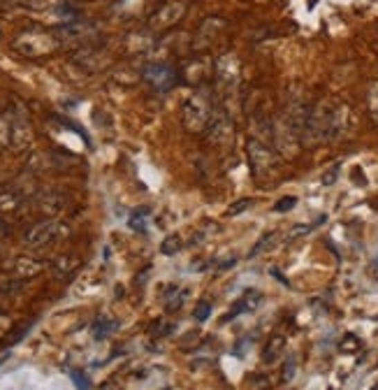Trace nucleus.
Instances as JSON below:
<instances>
[{"mask_svg":"<svg viewBox=\"0 0 378 390\" xmlns=\"http://www.w3.org/2000/svg\"><path fill=\"white\" fill-rule=\"evenodd\" d=\"M216 86V98H218V107H223L230 114V105H235L240 100V84H242V68H240V58L235 54H225L216 61L214 70V82Z\"/></svg>","mask_w":378,"mask_h":390,"instance_id":"1","label":"nucleus"},{"mask_svg":"<svg viewBox=\"0 0 378 390\" xmlns=\"http://www.w3.org/2000/svg\"><path fill=\"white\" fill-rule=\"evenodd\" d=\"M246 156L251 163V172L258 181L264 179H274L281 170V158H278V151L271 149L267 142L258 140V137H251L246 142Z\"/></svg>","mask_w":378,"mask_h":390,"instance_id":"2","label":"nucleus"},{"mask_svg":"<svg viewBox=\"0 0 378 390\" xmlns=\"http://www.w3.org/2000/svg\"><path fill=\"white\" fill-rule=\"evenodd\" d=\"M214 114V105H211V94L209 91H197L195 96H190L181 107V123L190 135H200L207 130L209 118Z\"/></svg>","mask_w":378,"mask_h":390,"instance_id":"3","label":"nucleus"},{"mask_svg":"<svg viewBox=\"0 0 378 390\" xmlns=\"http://www.w3.org/2000/svg\"><path fill=\"white\" fill-rule=\"evenodd\" d=\"M330 114H332V105H327V103L309 105L307 121H304V130H302V144L314 147V144L327 142Z\"/></svg>","mask_w":378,"mask_h":390,"instance_id":"4","label":"nucleus"},{"mask_svg":"<svg viewBox=\"0 0 378 390\" xmlns=\"http://www.w3.org/2000/svg\"><path fill=\"white\" fill-rule=\"evenodd\" d=\"M214 70L216 61L209 54H195L179 68V79L188 86H195V89H204L207 84L214 82Z\"/></svg>","mask_w":378,"mask_h":390,"instance_id":"5","label":"nucleus"},{"mask_svg":"<svg viewBox=\"0 0 378 390\" xmlns=\"http://www.w3.org/2000/svg\"><path fill=\"white\" fill-rule=\"evenodd\" d=\"M188 15V0H168L149 17V28L156 33L170 30Z\"/></svg>","mask_w":378,"mask_h":390,"instance_id":"6","label":"nucleus"},{"mask_svg":"<svg viewBox=\"0 0 378 390\" xmlns=\"http://www.w3.org/2000/svg\"><path fill=\"white\" fill-rule=\"evenodd\" d=\"M209 144L214 147H230L232 137H235V121L223 107H214V114L209 118V125L204 130Z\"/></svg>","mask_w":378,"mask_h":390,"instance_id":"7","label":"nucleus"},{"mask_svg":"<svg viewBox=\"0 0 378 390\" xmlns=\"http://www.w3.org/2000/svg\"><path fill=\"white\" fill-rule=\"evenodd\" d=\"M228 30V21L221 17H209L200 24V28L195 33L193 39V49L195 54H207V51L214 47L218 39L223 37V33Z\"/></svg>","mask_w":378,"mask_h":390,"instance_id":"8","label":"nucleus"},{"mask_svg":"<svg viewBox=\"0 0 378 390\" xmlns=\"http://www.w3.org/2000/svg\"><path fill=\"white\" fill-rule=\"evenodd\" d=\"M142 79L147 82L154 91H165L174 89V84L179 82V70L170 63H149L142 70Z\"/></svg>","mask_w":378,"mask_h":390,"instance_id":"9","label":"nucleus"},{"mask_svg":"<svg viewBox=\"0 0 378 390\" xmlns=\"http://www.w3.org/2000/svg\"><path fill=\"white\" fill-rule=\"evenodd\" d=\"M348 130V107L346 105H332V114H330V130H327V142H334L343 137Z\"/></svg>","mask_w":378,"mask_h":390,"instance_id":"10","label":"nucleus"},{"mask_svg":"<svg viewBox=\"0 0 378 390\" xmlns=\"http://www.w3.org/2000/svg\"><path fill=\"white\" fill-rule=\"evenodd\" d=\"M262 305V293H258V290L249 288L246 293H244V297L240 302L235 305V309H232V314L228 316V319H232V316H240L244 312H255L258 307Z\"/></svg>","mask_w":378,"mask_h":390,"instance_id":"11","label":"nucleus"},{"mask_svg":"<svg viewBox=\"0 0 378 390\" xmlns=\"http://www.w3.org/2000/svg\"><path fill=\"white\" fill-rule=\"evenodd\" d=\"M283 351H286V337H281V335L269 337V342L264 344V348H262V362L271 365V362H276L281 358Z\"/></svg>","mask_w":378,"mask_h":390,"instance_id":"12","label":"nucleus"},{"mask_svg":"<svg viewBox=\"0 0 378 390\" xmlns=\"http://www.w3.org/2000/svg\"><path fill=\"white\" fill-rule=\"evenodd\" d=\"M56 228H58L56 223H42V226H37L28 237H26V242L33 244V247H37V244L51 240V237H54V230H56Z\"/></svg>","mask_w":378,"mask_h":390,"instance_id":"13","label":"nucleus"},{"mask_svg":"<svg viewBox=\"0 0 378 390\" xmlns=\"http://www.w3.org/2000/svg\"><path fill=\"white\" fill-rule=\"evenodd\" d=\"M367 109L371 121L378 125V82H371L367 89Z\"/></svg>","mask_w":378,"mask_h":390,"instance_id":"14","label":"nucleus"},{"mask_svg":"<svg viewBox=\"0 0 378 390\" xmlns=\"http://www.w3.org/2000/svg\"><path fill=\"white\" fill-rule=\"evenodd\" d=\"M276 233H264L262 237H260V240H258L255 242V247L253 249H251V254H249V258H253V256H260L262 254V251L264 249H269L271 247V244H274L276 242Z\"/></svg>","mask_w":378,"mask_h":390,"instance_id":"15","label":"nucleus"},{"mask_svg":"<svg viewBox=\"0 0 378 390\" xmlns=\"http://www.w3.org/2000/svg\"><path fill=\"white\" fill-rule=\"evenodd\" d=\"M179 249H181V237H179V235H170V237H165L163 244H161V251H163L165 256H174Z\"/></svg>","mask_w":378,"mask_h":390,"instance_id":"16","label":"nucleus"},{"mask_svg":"<svg viewBox=\"0 0 378 390\" xmlns=\"http://www.w3.org/2000/svg\"><path fill=\"white\" fill-rule=\"evenodd\" d=\"M251 207H253V200H249V197H242V200L232 202L225 214H228V216H240V214H244L246 209H251Z\"/></svg>","mask_w":378,"mask_h":390,"instance_id":"17","label":"nucleus"},{"mask_svg":"<svg viewBox=\"0 0 378 390\" xmlns=\"http://www.w3.org/2000/svg\"><path fill=\"white\" fill-rule=\"evenodd\" d=\"M116 330V323H111V321H98L96 323V328H93V333H96L98 339H105V337H109L111 333Z\"/></svg>","mask_w":378,"mask_h":390,"instance_id":"18","label":"nucleus"},{"mask_svg":"<svg viewBox=\"0 0 378 390\" xmlns=\"http://www.w3.org/2000/svg\"><path fill=\"white\" fill-rule=\"evenodd\" d=\"M295 369H297V358H295V355H290V358L286 360V365H283L281 379H283V381H290V379L295 376Z\"/></svg>","mask_w":378,"mask_h":390,"instance_id":"19","label":"nucleus"},{"mask_svg":"<svg viewBox=\"0 0 378 390\" xmlns=\"http://www.w3.org/2000/svg\"><path fill=\"white\" fill-rule=\"evenodd\" d=\"M297 204V197H281V200H278L276 204H274V211L276 214H283V211H290Z\"/></svg>","mask_w":378,"mask_h":390,"instance_id":"20","label":"nucleus"},{"mask_svg":"<svg viewBox=\"0 0 378 390\" xmlns=\"http://www.w3.org/2000/svg\"><path fill=\"white\" fill-rule=\"evenodd\" d=\"M70 376H72V381H75V386L79 390H91V383H89V379H86V374L77 372V369H72Z\"/></svg>","mask_w":378,"mask_h":390,"instance_id":"21","label":"nucleus"},{"mask_svg":"<svg viewBox=\"0 0 378 390\" xmlns=\"http://www.w3.org/2000/svg\"><path fill=\"white\" fill-rule=\"evenodd\" d=\"M209 314H211V305H209V302H200V305H197V309H195V321L204 323V321L209 319Z\"/></svg>","mask_w":378,"mask_h":390,"instance_id":"22","label":"nucleus"},{"mask_svg":"<svg viewBox=\"0 0 378 390\" xmlns=\"http://www.w3.org/2000/svg\"><path fill=\"white\" fill-rule=\"evenodd\" d=\"M130 228L139 230V233H144V230H147V226H144V214H142V211H135V216L130 219Z\"/></svg>","mask_w":378,"mask_h":390,"instance_id":"23","label":"nucleus"},{"mask_svg":"<svg viewBox=\"0 0 378 390\" xmlns=\"http://www.w3.org/2000/svg\"><path fill=\"white\" fill-rule=\"evenodd\" d=\"M336 175H339V165H334V168L330 170V172H325V177H323L325 186H332V184L336 181Z\"/></svg>","mask_w":378,"mask_h":390,"instance_id":"24","label":"nucleus"},{"mask_svg":"<svg viewBox=\"0 0 378 390\" xmlns=\"http://www.w3.org/2000/svg\"><path fill=\"white\" fill-rule=\"evenodd\" d=\"M235 258H228V260H223L221 265H218V269H221V272H225V269H230V267H235Z\"/></svg>","mask_w":378,"mask_h":390,"instance_id":"25","label":"nucleus"},{"mask_svg":"<svg viewBox=\"0 0 378 390\" xmlns=\"http://www.w3.org/2000/svg\"><path fill=\"white\" fill-rule=\"evenodd\" d=\"M307 233H309V226H297L290 237H293V240H295V237H302V235H307Z\"/></svg>","mask_w":378,"mask_h":390,"instance_id":"26","label":"nucleus"},{"mask_svg":"<svg viewBox=\"0 0 378 390\" xmlns=\"http://www.w3.org/2000/svg\"><path fill=\"white\" fill-rule=\"evenodd\" d=\"M271 274H274V276H276V279H278V281H281V283H286V286H288V279H286V276H283L281 272H278V269H271Z\"/></svg>","mask_w":378,"mask_h":390,"instance_id":"27","label":"nucleus"},{"mask_svg":"<svg viewBox=\"0 0 378 390\" xmlns=\"http://www.w3.org/2000/svg\"><path fill=\"white\" fill-rule=\"evenodd\" d=\"M371 390H378V386H374V388H371Z\"/></svg>","mask_w":378,"mask_h":390,"instance_id":"28","label":"nucleus"},{"mask_svg":"<svg viewBox=\"0 0 378 390\" xmlns=\"http://www.w3.org/2000/svg\"><path fill=\"white\" fill-rule=\"evenodd\" d=\"M165 390H170V388H165Z\"/></svg>","mask_w":378,"mask_h":390,"instance_id":"29","label":"nucleus"}]
</instances>
